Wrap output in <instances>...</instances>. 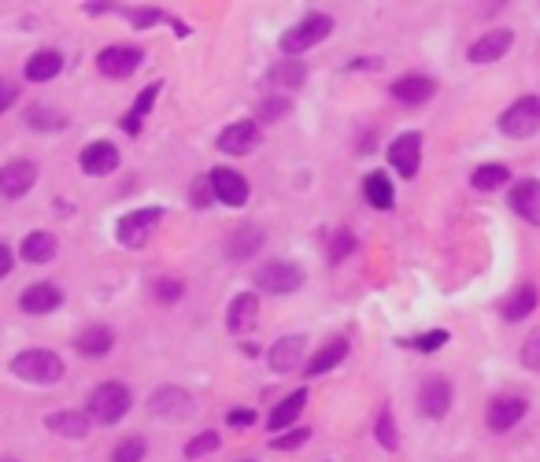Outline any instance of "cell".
<instances>
[{
    "label": "cell",
    "instance_id": "cell-1",
    "mask_svg": "<svg viewBox=\"0 0 540 462\" xmlns=\"http://www.w3.org/2000/svg\"><path fill=\"white\" fill-rule=\"evenodd\" d=\"M130 407H134V396H130V389H126L123 381H104L89 396L86 414L97 426H115V422H123L126 414H130Z\"/></svg>",
    "mask_w": 540,
    "mask_h": 462
},
{
    "label": "cell",
    "instance_id": "cell-2",
    "mask_svg": "<svg viewBox=\"0 0 540 462\" xmlns=\"http://www.w3.org/2000/svg\"><path fill=\"white\" fill-rule=\"evenodd\" d=\"M12 374L30 385H56L63 377V359L49 348H26L12 359Z\"/></svg>",
    "mask_w": 540,
    "mask_h": 462
},
{
    "label": "cell",
    "instance_id": "cell-3",
    "mask_svg": "<svg viewBox=\"0 0 540 462\" xmlns=\"http://www.w3.org/2000/svg\"><path fill=\"white\" fill-rule=\"evenodd\" d=\"M330 34H333V19L330 15L315 12V15H304L296 26H289L278 45H282L285 56H300V52L315 49L319 41H326Z\"/></svg>",
    "mask_w": 540,
    "mask_h": 462
},
{
    "label": "cell",
    "instance_id": "cell-4",
    "mask_svg": "<svg viewBox=\"0 0 540 462\" xmlns=\"http://www.w3.org/2000/svg\"><path fill=\"white\" fill-rule=\"evenodd\" d=\"M163 222V207H137V211H130V215H123L119 219V226H115V237H119V244L123 248H141V244L156 233V226Z\"/></svg>",
    "mask_w": 540,
    "mask_h": 462
},
{
    "label": "cell",
    "instance_id": "cell-5",
    "mask_svg": "<svg viewBox=\"0 0 540 462\" xmlns=\"http://www.w3.org/2000/svg\"><path fill=\"white\" fill-rule=\"evenodd\" d=\"M500 130H504L507 137H515V141L537 134V130H540V97L515 100V104L500 115Z\"/></svg>",
    "mask_w": 540,
    "mask_h": 462
},
{
    "label": "cell",
    "instance_id": "cell-6",
    "mask_svg": "<svg viewBox=\"0 0 540 462\" xmlns=\"http://www.w3.org/2000/svg\"><path fill=\"white\" fill-rule=\"evenodd\" d=\"M256 285L263 292H274V296H289L304 285V270L296 267V263H282V259H274L267 267L256 270Z\"/></svg>",
    "mask_w": 540,
    "mask_h": 462
},
{
    "label": "cell",
    "instance_id": "cell-7",
    "mask_svg": "<svg viewBox=\"0 0 540 462\" xmlns=\"http://www.w3.org/2000/svg\"><path fill=\"white\" fill-rule=\"evenodd\" d=\"M193 407H197V400L185 389H178V385H163V389H156L152 400H148V411L156 414V418H189Z\"/></svg>",
    "mask_w": 540,
    "mask_h": 462
},
{
    "label": "cell",
    "instance_id": "cell-8",
    "mask_svg": "<svg viewBox=\"0 0 540 462\" xmlns=\"http://www.w3.org/2000/svg\"><path fill=\"white\" fill-rule=\"evenodd\" d=\"M396 104H404V108H418V104H430L433 93H437V82H433L430 74H404V78H396L393 86H389Z\"/></svg>",
    "mask_w": 540,
    "mask_h": 462
},
{
    "label": "cell",
    "instance_id": "cell-9",
    "mask_svg": "<svg viewBox=\"0 0 540 462\" xmlns=\"http://www.w3.org/2000/svg\"><path fill=\"white\" fill-rule=\"evenodd\" d=\"M211 178V189H215V200L226 207H245L248 204V182H245V174H237L230 171V167H215V171L208 174Z\"/></svg>",
    "mask_w": 540,
    "mask_h": 462
},
{
    "label": "cell",
    "instance_id": "cell-10",
    "mask_svg": "<svg viewBox=\"0 0 540 462\" xmlns=\"http://www.w3.org/2000/svg\"><path fill=\"white\" fill-rule=\"evenodd\" d=\"M37 182V167L30 159H12V163H4L0 167V196H8V200H19L34 189Z\"/></svg>",
    "mask_w": 540,
    "mask_h": 462
},
{
    "label": "cell",
    "instance_id": "cell-11",
    "mask_svg": "<svg viewBox=\"0 0 540 462\" xmlns=\"http://www.w3.org/2000/svg\"><path fill=\"white\" fill-rule=\"evenodd\" d=\"M389 163L396 167L400 178H415L418 163H422V134L407 130V134L396 137L393 145H389Z\"/></svg>",
    "mask_w": 540,
    "mask_h": 462
},
{
    "label": "cell",
    "instance_id": "cell-12",
    "mask_svg": "<svg viewBox=\"0 0 540 462\" xmlns=\"http://www.w3.org/2000/svg\"><path fill=\"white\" fill-rule=\"evenodd\" d=\"M511 45H515V30L500 26V30H489V34H481L478 41L470 45L467 60L470 63H496V60H504L507 52H511Z\"/></svg>",
    "mask_w": 540,
    "mask_h": 462
},
{
    "label": "cell",
    "instance_id": "cell-13",
    "mask_svg": "<svg viewBox=\"0 0 540 462\" xmlns=\"http://www.w3.org/2000/svg\"><path fill=\"white\" fill-rule=\"evenodd\" d=\"M141 63H145L141 49H130V45H111V49H100L97 56L100 74H108V78H130Z\"/></svg>",
    "mask_w": 540,
    "mask_h": 462
},
{
    "label": "cell",
    "instance_id": "cell-14",
    "mask_svg": "<svg viewBox=\"0 0 540 462\" xmlns=\"http://www.w3.org/2000/svg\"><path fill=\"white\" fill-rule=\"evenodd\" d=\"M60 304H63V289L52 285V281H34V285L23 289V296H19V307H23L26 315H52Z\"/></svg>",
    "mask_w": 540,
    "mask_h": 462
},
{
    "label": "cell",
    "instance_id": "cell-15",
    "mask_svg": "<svg viewBox=\"0 0 540 462\" xmlns=\"http://www.w3.org/2000/svg\"><path fill=\"white\" fill-rule=\"evenodd\" d=\"M304 355H307L304 337H282V341H274V348L267 352V363L274 374H293V370L304 366Z\"/></svg>",
    "mask_w": 540,
    "mask_h": 462
},
{
    "label": "cell",
    "instance_id": "cell-16",
    "mask_svg": "<svg viewBox=\"0 0 540 462\" xmlns=\"http://www.w3.org/2000/svg\"><path fill=\"white\" fill-rule=\"evenodd\" d=\"M259 145V122L256 119H241L234 126H226L219 134V148L230 152V156H248L252 148Z\"/></svg>",
    "mask_w": 540,
    "mask_h": 462
},
{
    "label": "cell",
    "instance_id": "cell-17",
    "mask_svg": "<svg viewBox=\"0 0 540 462\" xmlns=\"http://www.w3.org/2000/svg\"><path fill=\"white\" fill-rule=\"evenodd\" d=\"M507 204H511V211H515L518 219H526L529 226H540V182H533V178L515 182Z\"/></svg>",
    "mask_w": 540,
    "mask_h": 462
},
{
    "label": "cell",
    "instance_id": "cell-18",
    "mask_svg": "<svg viewBox=\"0 0 540 462\" xmlns=\"http://www.w3.org/2000/svg\"><path fill=\"white\" fill-rule=\"evenodd\" d=\"M448 407H452V385H448L444 377H430V381L418 389V411L437 422V418L448 414Z\"/></svg>",
    "mask_w": 540,
    "mask_h": 462
},
{
    "label": "cell",
    "instance_id": "cell-19",
    "mask_svg": "<svg viewBox=\"0 0 540 462\" xmlns=\"http://www.w3.org/2000/svg\"><path fill=\"white\" fill-rule=\"evenodd\" d=\"M526 400L522 396H496L489 403V429L492 433H507V429H515L522 418H526Z\"/></svg>",
    "mask_w": 540,
    "mask_h": 462
},
{
    "label": "cell",
    "instance_id": "cell-20",
    "mask_svg": "<svg viewBox=\"0 0 540 462\" xmlns=\"http://www.w3.org/2000/svg\"><path fill=\"white\" fill-rule=\"evenodd\" d=\"M78 163H82V171L93 174V178H100V174H111L115 167H119V148L111 145V141H93V145L82 148Z\"/></svg>",
    "mask_w": 540,
    "mask_h": 462
},
{
    "label": "cell",
    "instance_id": "cell-21",
    "mask_svg": "<svg viewBox=\"0 0 540 462\" xmlns=\"http://www.w3.org/2000/svg\"><path fill=\"white\" fill-rule=\"evenodd\" d=\"M256 322H259V296L241 292L234 304H230V311H226V326H230V333H248V329H256Z\"/></svg>",
    "mask_w": 540,
    "mask_h": 462
},
{
    "label": "cell",
    "instance_id": "cell-22",
    "mask_svg": "<svg viewBox=\"0 0 540 462\" xmlns=\"http://www.w3.org/2000/svg\"><path fill=\"white\" fill-rule=\"evenodd\" d=\"M93 426V418L82 411H56L45 418V429L56 433V437H71V440H82Z\"/></svg>",
    "mask_w": 540,
    "mask_h": 462
},
{
    "label": "cell",
    "instance_id": "cell-23",
    "mask_svg": "<svg viewBox=\"0 0 540 462\" xmlns=\"http://www.w3.org/2000/svg\"><path fill=\"white\" fill-rule=\"evenodd\" d=\"M363 196H367V204L374 211H393L396 204V189H393V178H385L381 171H370L363 178Z\"/></svg>",
    "mask_w": 540,
    "mask_h": 462
},
{
    "label": "cell",
    "instance_id": "cell-24",
    "mask_svg": "<svg viewBox=\"0 0 540 462\" xmlns=\"http://www.w3.org/2000/svg\"><path fill=\"white\" fill-rule=\"evenodd\" d=\"M56 252H60V244H56V237L45 233V230L26 233L23 244H19V256H23L26 263H49Z\"/></svg>",
    "mask_w": 540,
    "mask_h": 462
},
{
    "label": "cell",
    "instance_id": "cell-25",
    "mask_svg": "<svg viewBox=\"0 0 540 462\" xmlns=\"http://www.w3.org/2000/svg\"><path fill=\"white\" fill-rule=\"evenodd\" d=\"M344 355H348V341H344V337H333L330 344H322L319 352L307 359V374L311 377L326 374V370H333V366L344 363Z\"/></svg>",
    "mask_w": 540,
    "mask_h": 462
},
{
    "label": "cell",
    "instance_id": "cell-26",
    "mask_svg": "<svg viewBox=\"0 0 540 462\" xmlns=\"http://www.w3.org/2000/svg\"><path fill=\"white\" fill-rule=\"evenodd\" d=\"M263 248V230L259 226H241V230L230 233L226 241V256L230 259H252Z\"/></svg>",
    "mask_w": 540,
    "mask_h": 462
},
{
    "label": "cell",
    "instance_id": "cell-27",
    "mask_svg": "<svg viewBox=\"0 0 540 462\" xmlns=\"http://www.w3.org/2000/svg\"><path fill=\"white\" fill-rule=\"evenodd\" d=\"M63 71V56L56 49H41L26 60V78L30 82H52Z\"/></svg>",
    "mask_w": 540,
    "mask_h": 462
},
{
    "label": "cell",
    "instance_id": "cell-28",
    "mask_svg": "<svg viewBox=\"0 0 540 462\" xmlns=\"http://www.w3.org/2000/svg\"><path fill=\"white\" fill-rule=\"evenodd\" d=\"M111 344H115V333H111L108 326H89L78 333V341H74V348L82 355H89V359H100V355L111 352Z\"/></svg>",
    "mask_w": 540,
    "mask_h": 462
},
{
    "label": "cell",
    "instance_id": "cell-29",
    "mask_svg": "<svg viewBox=\"0 0 540 462\" xmlns=\"http://www.w3.org/2000/svg\"><path fill=\"white\" fill-rule=\"evenodd\" d=\"M304 407H307V389H296L293 396H285L274 411H270V418H267V426L278 433V429H285V426H293L296 418L304 414Z\"/></svg>",
    "mask_w": 540,
    "mask_h": 462
},
{
    "label": "cell",
    "instance_id": "cell-30",
    "mask_svg": "<svg viewBox=\"0 0 540 462\" xmlns=\"http://www.w3.org/2000/svg\"><path fill=\"white\" fill-rule=\"evenodd\" d=\"M537 304H540L537 285H522V289L511 292V300L504 304V318L507 322H522V318H529L533 311H537Z\"/></svg>",
    "mask_w": 540,
    "mask_h": 462
},
{
    "label": "cell",
    "instance_id": "cell-31",
    "mask_svg": "<svg viewBox=\"0 0 540 462\" xmlns=\"http://www.w3.org/2000/svg\"><path fill=\"white\" fill-rule=\"evenodd\" d=\"M160 82H152V86H145L141 89V97L134 100V108L126 111V119H123V130L130 137L134 134H141V122L148 119V111H152V104H156V97H160Z\"/></svg>",
    "mask_w": 540,
    "mask_h": 462
},
{
    "label": "cell",
    "instance_id": "cell-32",
    "mask_svg": "<svg viewBox=\"0 0 540 462\" xmlns=\"http://www.w3.org/2000/svg\"><path fill=\"white\" fill-rule=\"evenodd\" d=\"M304 78H307V67L300 60H282L274 71L267 74V82L270 86H278V89H296V86H304Z\"/></svg>",
    "mask_w": 540,
    "mask_h": 462
},
{
    "label": "cell",
    "instance_id": "cell-33",
    "mask_svg": "<svg viewBox=\"0 0 540 462\" xmlns=\"http://www.w3.org/2000/svg\"><path fill=\"white\" fill-rule=\"evenodd\" d=\"M507 182H511V171L500 167V163H485V167H478V171L470 174V185L481 189V193H492V189H500Z\"/></svg>",
    "mask_w": 540,
    "mask_h": 462
},
{
    "label": "cell",
    "instance_id": "cell-34",
    "mask_svg": "<svg viewBox=\"0 0 540 462\" xmlns=\"http://www.w3.org/2000/svg\"><path fill=\"white\" fill-rule=\"evenodd\" d=\"M119 15H126L134 30H148V26H156V23H163V19H171V15L160 12V8H119Z\"/></svg>",
    "mask_w": 540,
    "mask_h": 462
},
{
    "label": "cell",
    "instance_id": "cell-35",
    "mask_svg": "<svg viewBox=\"0 0 540 462\" xmlns=\"http://www.w3.org/2000/svg\"><path fill=\"white\" fill-rule=\"evenodd\" d=\"M374 433H378L381 448H389V451L400 448V429H396V418H393V411H389V407L378 414V429H374Z\"/></svg>",
    "mask_w": 540,
    "mask_h": 462
},
{
    "label": "cell",
    "instance_id": "cell-36",
    "mask_svg": "<svg viewBox=\"0 0 540 462\" xmlns=\"http://www.w3.org/2000/svg\"><path fill=\"white\" fill-rule=\"evenodd\" d=\"M219 444H222L219 433L208 429V433H200V437H193L189 444H185V459H204V455H215Z\"/></svg>",
    "mask_w": 540,
    "mask_h": 462
},
{
    "label": "cell",
    "instance_id": "cell-37",
    "mask_svg": "<svg viewBox=\"0 0 540 462\" xmlns=\"http://www.w3.org/2000/svg\"><path fill=\"white\" fill-rule=\"evenodd\" d=\"M148 455V444L141 437H126L119 448L111 451V462H141Z\"/></svg>",
    "mask_w": 540,
    "mask_h": 462
},
{
    "label": "cell",
    "instance_id": "cell-38",
    "mask_svg": "<svg viewBox=\"0 0 540 462\" xmlns=\"http://www.w3.org/2000/svg\"><path fill=\"white\" fill-rule=\"evenodd\" d=\"M400 344H407V348H415V352H422V355H430L448 344V333H444V329H433V333H422V337H411V341H400Z\"/></svg>",
    "mask_w": 540,
    "mask_h": 462
},
{
    "label": "cell",
    "instance_id": "cell-39",
    "mask_svg": "<svg viewBox=\"0 0 540 462\" xmlns=\"http://www.w3.org/2000/svg\"><path fill=\"white\" fill-rule=\"evenodd\" d=\"M289 111H293V100H289V97H267L263 104H259V119L278 122V119H285Z\"/></svg>",
    "mask_w": 540,
    "mask_h": 462
},
{
    "label": "cell",
    "instance_id": "cell-40",
    "mask_svg": "<svg viewBox=\"0 0 540 462\" xmlns=\"http://www.w3.org/2000/svg\"><path fill=\"white\" fill-rule=\"evenodd\" d=\"M152 292H156L160 304H178L185 296V285H182V278H160L152 285Z\"/></svg>",
    "mask_w": 540,
    "mask_h": 462
},
{
    "label": "cell",
    "instance_id": "cell-41",
    "mask_svg": "<svg viewBox=\"0 0 540 462\" xmlns=\"http://www.w3.org/2000/svg\"><path fill=\"white\" fill-rule=\"evenodd\" d=\"M26 122H30L34 130H63V126H67V122L49 108H30L26 111Z\"/></svg>",
    "mask_w": 540,
    "mask_h": 462
},
{
    "label": "cell",
    "instance_id": "cell-42",
    "mask_svg": "<svg viewBox=\"0 0 540 462\" xmlns=\"http://www.w3.org/2000/svg\"><path fill=\"white\" fill-rule=\"evenodd\" d=\"M356 248H359L356 233H348V230L333 233V241H330V263H341V259H344V256H352Z\"/></svg>",
    "mask_w": 540,
    "mask_h": 462
},
{
    "label": "cell",
    "instance_id": "cell-43",
    "mask_svg": "<svg viewBox=\"0 0 540 462\" xmlns=\"http://www.w3.org/2000/svg\"><path fill=\"white\" fill-rule=\"evenodd\" d=\"M307 437H311V429H293V433H282V437L270 440V448L274 451H296Z\"/></svg>",
    "mask_w": 540,
    "mask_h": 462
},
{
    "label": "cell",
    "instance_id": "cell-44",
    "mask_svg": "<svg viewBox=\"0 0 540 462\" xmlns=\"http://www.w3.org/2000/svg\"><path fill=\"white\" fill-rule=\"evenodd\" d=\"M211 200H215V189H211V178H197V182H193V204H197L200 211H204V207H208Z\"/></svg>",
    "mask_w": 540,
    "mask_h": 462
},
{
    "label": "cell",
    "instance_id": "cell-45",
    "mask_svg": "<svg viewBox=\"0 0 540 462\" xmlns=\"http://www.w3.org/2000/svg\"><path fill=\"white\" fill-rule=\"evenodd\" d=\"M522 363H526L529 370H540V333H533L526 341V348H522Z\"/></svg>",
    "mask_w": 540,
    "mask_h": 462
},
{
    "label": "cell",
    "instance_id": "cell-46",
    "mask_svg": "<svg viewBox=\"0 0 540 462\" xmlns=\"http://www.w3.org/2000/svg\"><path fill=\"white\" fill-rule=\"evenodd\" d=\"M226 422L234 429H248V426H256V411H248V407H234V411L226 414Z\"/></svg>",
    "mask_w": 540,
    "mask_h": 462
},
{
    "label": "cell",
    "instance_id": "cell-47",
    "mask_svg": "<svg viewBox=\"0 0 540 462\" xmlns=\"http://www.w3.org/2000/svg\"><path fill=\"white\" fill-rule=\"evenodd\" d=\"M15 100H19V86H15V82H8V78H0V115L12 108Z\"/></svg>",
    "mask_w": 540,
    "mask_h": 462
},
{
    "label": "cell",
    "instance_id": "cell-48",
    "mask_svg": "<svg viewBox=\"0 0 540 462\" xmlns=\"http://www.w3.org/2000/svg\"><path fill=\"white\" fill-rule=\"evenodd\" d=\"M12 270H15V256H12V248H8V244H0V281L8 278Z\"/></svg>",
    "mask_w": 540,
    "mask_h": 462
},
{
    "label": "cell",
    "instance_id": "cell-49",
    "mask_svg": "<svg viewBox=\"0 0 540 462\" xmlns=\"http://www.w3.org/2000/svg\"><path fill=\"white\" fill-rule=\"evenodd\" d=\"M245 462H256V459H245Z\"/></svg>",
    "mask_w": 540,
    "mask_h": 462
}]
</instances>
